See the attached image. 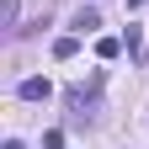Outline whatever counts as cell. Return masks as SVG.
Masks as SVG:
<instances>
[{
  "instance_id": "4",
  "label": "cell",
  "mask_w": 149,
  "mask_h": 149,
  "mask_svg": "<svg viewBox=\"0 0 149 149\" xmlns=\"http://www.w3.org/2000/svg\"><path fill=\"white\" fill-rule=\"evenodd\" d=\"M96 27H101V11H91V6H85L80 16H74V32H96Z\"/></svg>"
},
{
  "instance_id": "6",
  "label": "cell",
  "mask_w": 149,
  "mask_h": 149,
  "mask_svg": "<svg viewBox=\"0 0 149 149\" xmlns=\"http://www.w3.org/2000/svg\"><path fill=\"white\" fill-rule=\"evenodd\" d=\"M0 27H16V0H0Z\"/></svg>"
},
{
  "instance_id": "1",
  "label": "cell",
  "mask_w": 149,
  "mask_h": 149,
  "mask_svg": "<svg viewBox=\"0 0 149 149\" xmlns=\"http://www.w3.org/2000/svg\"><path fill=\"white\" fill-rule=\"evenodd\" d=\"M96 91H101V74H96L91 85H69V91H64L69 123H91V117H96Z\"/></svg>"
},
{
  "instance_id": "3",
  "label": "cell",
  "mask_w": 149,
  "mask_h": 149,
  "mask_svg": "<svg viewBox=\"0 0 149 149\" xmlns=\"http://www.w3.org/2000/svg\"><path fill=\"white\" fill-rule=\"evenodd\" d=\"M80 53V32H64V37H53V59H74Z\"/></svg>"
},
{
  "instance_id": "8",
  "label": "cell",
  "mask_w": 149,
  "mask_h": 149,
  "mask_svg": "<svg viewBox=\"0 0 149 149\" xmlns=\"http://www.w3.org/2000/svg\"><path fill=\"white\" fill-rule=\"evenodd\" d=\"M128 6H144V0H128Z\"/></svg>"
},
{
  "instance_id": "5",
  "label": "cell",
  "mask_w": 149,
  "mask_h": 149,
  "mask_svg": "<svg viewBox=\"0 0 149 149\" xmlns=\"http://www.w3.org/2000/svg\"><path fill=\"white\" fill-rule=\"evenodd\" d=\"M117 53H123L117 37H96V59H117Z\"/></svg>"
},
{
  "instance_id": "7",
  "label": "cell",
  "mask_w": 149,
  "mask_h": 149,
  "mask_svg": "<svg viewBox=\"0 0 149 149\" xmlns=\"http://www.w3.org/2000/svg\"><path fill=\"white\" fill-rule=\"evenodd\" d=\"M6 149H22V144H16V139H6Z\"/></svg>"
},
{
  "instance_id": "2",
  "label": "cell",
  "mask_w": 149,
  "mask_h": 149,
  "mask_svg": "<svg viewBox=\"0 0 149 149\" xmlns=\"http://www.w3.org/2000/svg\"><path fill=\"white\" fill-rule=\"evenodd\" d=\"M16 96H22V101H48V96H53V85L43 80V74H27V80L16 85Z\"/></svg>"
}]
</instances>
